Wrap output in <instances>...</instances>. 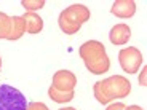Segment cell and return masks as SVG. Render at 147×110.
Segmentation results:
<instances>
[{
	"mask_svg": "<svg viewBox=\"0 0 147 110\" xmlns=\"http://www.w3.org/2000/svg\"><path fill=\"white\" fill-rule=\"evenodd\" d=\"M78 54L83 59L85 67L94 75H102L109 72L110 69V59L106 53L104 43L98 40H88L78 48Z\"/></svg>",
	"mask_w": 147,
	"mask_h": 110,
	"instance_id": "1",
	"label": "cell"
},
{
	"mask_svg": "<svg viewBox=\"0 0 147 110\" xmlns=\"http://www.w3.org/2000/svg\"><path fill=\"white\" fill-rule=\"evenodd\" d=\"M86 21H90V8H86L85 5H80V3L67 7L66 10L59 13V18H58L59 29L67 35L77 34Z\"/></svg>",
	"mask_w": 147,
	"mask_h": 110,
	"instance_id": "2",
	"label": "cell"
},
{
	"mask_svg": "<svg viewBox=\"0 0 147 110\" xmlns=\"http://www.w3.org/2000/svg\"><path fill=\"white\" fill-rule=\"evenodd\" d=\"M99 83H101V89L109 101L123 99L131 93V83L123 75H112V77L99 81Z\"/></svg>",
	"mask_w": 147,
	"mask_h": 110,
	"instance_id": "3",
	"label": "cell"
},
{
	"mask_svg": "<svg viewBox=\"0 0 147 110\" xmlns=\"http://www.w3.org/2000/svg\"><path fill=\"white\" fill-rule=\"evenodd\" d=\"M26 96L11 85H0V110H26Z\"/></svg>",
	"mask_w": 147,
	"mask_h": 110,
	"instance_id": "4",
	"label": "cell"
},
{
	"mask_svg": "<svg viewBox=\"0 0 147 110\" xmlns=\"http://www.w3.org/2000/svg\"><path fill=\"white\" fill-rule=\"evenodd\" d=\"M118 62H120L121 69L128 73H136L141 69L144 62V58L141 54V51L134 46H128L120 50L118 53Z\"/></svg>",
	"mask_w": 147,
	"mask_h": 110,
	"instance_id": "5",
	"label": "cell"
},
{
	"mask_svg": "<svg viewBox=\"0 0 147 110\" xmlns=\"http://www.w3.org/2000/svg\"><path fill=\"white\" fill-rule=\"evenodd\" d=\"M51 86L61 93H74L77 86V77L70 70H58L53 75Z\"/></svg>",
	"mask_w": 147,
	"mask_h": 110,
	"instance_id": "6",
	"label": "cell"
},
{
	"mask_svg": "<svg viewBox=\"0 0 147 110\" xmlns=\"http://www.w3.org/2000/svg\"><path fill=\"white\" fill-rule=\"evenodd\" d=\"M129 38H131V29L128 27V24H123V22L115 24V26L110 29V32H109L110 43L117 45V46H120V45H126Z\"/></svg>",
	"mask_w": 147,
	"mask_h": 110,
	"instance_id": "7",
	"label": "cell"
},
{
	"mask_svg": "<svg viewBox=\"0 0 147 110\" xmlns=\"http://www.w3.org/2000/svg\"><path fill=\"white\" fill-rule=\"evenodd\" d=\"M110 13L121 19L133 18L134 13H136V3L133 0H117V2H114V5L110 8Z\"/></svg>",
	"mask_w": 147,
	"mask_h": 110,
	"instance_id": "8",
	"label": "cell"
},
{
	"mask_svg": "<svg viewBox=\"0 0 147 110\" xmlns=\"http://www.w3.org/2000/svg\"><path fill=\"white\" fill-rule=\"evenodd\" d=\"M22 19L26 22V32L27 34H38L43 29V19L37 13H30V11H26L22 15Z\"/></svg>",
	"mask_w": 147,
	"mask_h": 110,
	"instance_id": "9",
	"label": "cell"
},
{
	"mask_svg": "<svg viewBox=\"0 0 147 110\" xmlns=\"http://www.w3.org/2000/svg\"><path fill=\"white\" fill-rule=\"evenodd\" d=\"M26 34V22L22 16H11V29L7 40H19Z\"/></svg>",
	"mask_w": 147,
	"mask_h": 110,
	"instance_id": "10",
	"label": "cell"
},
{
	"mask_svg": "<svg viewBox=\"0 0 147 110\" xmlns=\"http://www.w3.org/2000/svg\"><path fill=\"white\" fill-rule=\"evenodd\" d=\"M48 96L56 104H66V102H70L74 99V93H61L58 89H55L53 86H50V89H48Z\"/></svg>",
	"mask_w": 147,
	"mask_h": 110,
	"instance_id": "11",
	"label": "cell"
},
{
	"mask_svg": "<svg viewBox=\"0 0 147 110\" xmlns=\"http://www.w3.org/2000/svg\"><path fill=\"white\" fill-rule=\"evenodd\" d=\"M10 29H11V16L0 11V38L7 40L8 35H10Z\"/></svg>",
	"mask_w": 147,
	"mask_h": 110,
	"instance_id": "12",
	"label": "cell"
},
{
	"mask_svg": "<svg viewBox=\"0 0 147 110\" xmlns=\"http://www.w3.org/2000/svg\"><path fill=\"white\" fill-rule=\"evenodd\" d=\"M21 5L24 10L30 11V13H35L37 10L45 7V0H22Z\"/></svg>",
	"mask_w": 147,
	"mask_h": 110,
	"instance_id": "13",
	"label": "cell"
},
{
	"mask_svg": "<svg viewBox=\"0 0 147 110\" xmlns=\"http://www.w3.org/2000/svg\"><path fill=\"white\" fill-rule=\"evenodd\" d=\"M93 93H94V97H96V101H98L99 104L106 105V104L110 102V101L106 97V94L102 93V89H101V83H99V81H96V83H94V86H93Z\"/></svg>",
	"mask_w": 147,
	"mask_h": 110,
	"instance_id": "14",
	"label": "cell"
},
{
	"mask_svg": "<svg viewBox=\"0 0 147 110\" xmlns=\"http://www.w3.org/2000/svg\"><path fill=\"white\" fill-rule=\"evenodd\" d=\"M26 110H50V109L43 102H30V104H27Z\"/></svg>",
	"mask_w": 147,
	"mask_h": 110,
	"instance_id": "15",
	"label": "cell"
},
{
	"mask_svg": "<svg viewBox=\"0 0 147 110\" xmlns=\"http://www.w3.org/2000/svg\"><path fill=\"white\" fill-rule=\"evenodd\" d=\"M139 85L142 86V88H146L147 86V67L144 66L142 70H141V75H139Z\"/></svg>",
	"mask_w": 147,
	"mask_h": 110,
	"instance_id": "16",
	"label": "cell"
},
{
	"mask_svg": "<svg viewBox=\"0 0 147 110\" xmlns=\"http://www.w3.org/2000/svg\"><path fill=\"white\" fill-rule=\"evenodd\" d=\"M125 109H126V105L123 102H115V104H110L106 110H125Z\"/></svg>",
	"mask_w": 147,
	"mask_h": 110,
	"instance_id": "17",
	"label": "cell"
},
{
	"mask_svg": "<svg viewBox=\"0 0 147 110\" xmlns=\"http://www.w3.org/2000/svg\"><path fill=\"white\" fill-rule=\"evenodd\" d=\"M125 110H141V107L139 105H129V107H126Z\"/></svg>",
	"mask_w": 147,
	"mask_h": 110,
	"instance_id": "18",
	"label": "cell"
},
{
	"mask_svg": "<svg viewBox=\"0 0 147 110\" xmlns=\"http://www.w3.org/2000/svg\"><path fill=\"white\" fill-rule=\"evenodd\" d=\"M59 110H77V109H74V107H63V109H59Z\"/></svg>",
	"mask_w": 147,
	"mask_h": 110,
	"instance_id": "19",
	"label": "cell"
},
{
	"mask_svg": "<svg viewBox=\"0 0 147 110\" xmlns=\"http://www.w3.org/2000/svg\"><path fill=\"white\" fill-rule=\"evenodd\" d=\"M0 69H2V58H0Z\"/></svg>",
	"mask_w": 147,
	"mask_h": 110,
	"instance_id": "20",
	"label": "cell"
},
{
	"mask_svg": "<svg viewBox=\"0 0 147 110\" xmlns=\"http://www.w3.org/2000/svg\"><path fill=\"white\" fill-rule=\"evenodd\" d=\"M141 110H144V109H141Z\"/></svg>",
	"mask_w": 147,
	"mask_h": 110,
	"instance_id": "21",
	"label": "cell"
}]
</instances>
